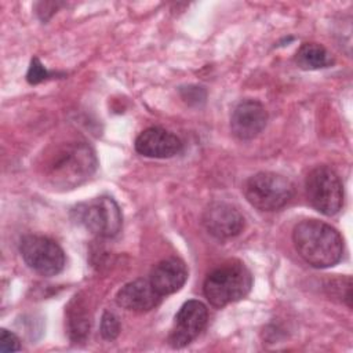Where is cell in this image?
Returning a JSON list of instances; mask_svg holds the SVG:
<instances>
[{"label": "cell", "mask_w": 353, "mask_h": 353, "mask_svg": "<svg viewBox=\"0 0 353 353\" xmlns=\"http://www.w3.org/2000/svg\"><path fill=\"white\" fill-rule=\"evenodd\" d=\"M305 192L309 204L325 216L338 214L343 205L342 181L327 165H317L307 174Z\"/></svg>", "instance_id": "5"}, {"label": "cell", "mask_w": 353, "mask_h": 353, "mask_svg": "<svg viewBox=\"0 0 353 353\" xmlns=\"http://www.w3.org/2000/svg\"><path fill=\"white\" fill-rule=\"evenodd\" d=\"M299 256L313 268H331L343 255V239L331 225L319 219H303L292 230Z\"/></svg>", "instance_id": "2"}, {"label": "cell", "mask_w": 353, "mask_h": 353, "mask_svg": "<svg viewBox=\"0 0 353 353\" xmlns=\"http://www.w3.org/2000/svg\"><path fill=\"white\" fill-rule=\"evenodd\" d=\"M21 349L22 346H21L19 338L14 332L3 328L0 332V350L6 353V352H18Z\"/></svg>", "instance_id": "17"}, {"label": "cell", "mask_w": 353, "mask_h": 353, "mask_svg": "<svg viewBox=\"0 0 353 353\" xmlns=\"http://www.w3.org/2000/svg\"><path fill=\"white\" fill-rule=\"evenodd\" d=\"M294 183L284 175L261 171L254 174L244 183L247 201L259 211H277L294 196Z\"/></svg>", "instance_id": "4"}, {"label": "cell", "mask_w": 353, "mask_h": 353, "mask_svg": "<svg viewBox=\"0 0 353 353\" xmlns=\"http://www.w3.org/2000/svg\"><path fill=\"white\" fill-rule=\"evenodd\" d=\"M48 72L46 70V68L41 65V62L37 58H33L26 74V79L30 84H37L40 81H43L44 79H47Z\"/></svg>", "instance_id": "18"}, {"label": "cell", "mask_w": 353, "mask_h": 353, "mask_svg": "<svg viewBox=\"0 0 353 353\" xmlns=\"http://www.w3.org/2000/svg\"><path fill=\"white\" fill-rule=\"evenodd\" d=\"M135 150L152 159H170L182 149V141L161 127H149L135 139Z\"/></svg>", "instance_id": "11"}, {"label": "cell", "mask_w": 353, "mask_h": 353, "mask_svg": "<svg viewBox=\"0 0 353 353\" xmlns=\"http://www.w3.org/2000/svg\"><path fill=\"white\" fill-rule=\"evenodd\" d=\"M66 327L69 338L73 342H84L90 334V313L80 295H76L66 307Z\"/></svg>", "instance_id": "14"}, {"label": "cell", "mask_w": 353, "mask_h": 353, "mask_svg": "<svg viewBox=\"0 0 353 353\" xmlns=\"http://www.w3.org/2000/svg\"><path fill=\"white\" fill-rule=\"evenodd\" d=\"M268 123L265 106L255 99L240 101L230 116L232 134L240 141H250L258 137Z\"/></svg>", "instance_id": "10"}, {"label": "cell", "mask_w": 353, "mask_h": 353, "mask_svg": "<svg viewBox=\"0 0 353 353\" xmlns=\"http://www.w3.org/2000/svg\"><path fill=\"white\" fill-rule=\"evenodd\" d=\"M188 280V269L183 261L171 256L157 262L149 274L153 288L161 295H171L179 291Z\"/></svg>", "instance_id": "13"}, {"label": "cell", "mask_w": 353, "mask_h": 353, "mask_svg": "<svg viewBox=\"0 0 353 353\" xmlns=\"http://www.w3.org/2000/svg\"><path fill=\"white\" fill-rule=\"evenodd\" d=\"M205 230L216 239H230L240 234L244 229V216L226 201L210 203L201 216Z\"/></svg>", "instance_id": "9"}, {"label": "cell", "mask_w": 353, "mask_h": 353, "mask_svg": "<svg viewBox=\"0 0 353 353\" xmlns=\"http://www.w3.org/2000/svg\"><path fill=\"white\" fill-rule=\"evenodd\" d=\"M101 335L106 341H113L120 334V323L114 313L112 312H103L101 319Z\"/></svg>", "instance_id": "16"}, {"label": "cell", "mask_w": 353, "mask_h": 353, "mask_svg": "<svg viewBox=\"0 0 353 353\" xmlns=\"http://www.w3.org/2000/svg\"><path fill=\"white\" fill-rule=\"evenodd\" d=\"M161 301V295L153 288L149 279H137L123 285L116 294V303L130 312H149Z\"/></svg>", "instance_id": "12"}, {"label": "cell", "mask_w": 353, "mask_h": 353, "mask_svg": "<svg viewBox=\"0 0 353 353\" xmlns=\"http://www.w3.org/2000/svg\"><path fill=\"white\" fill-rule=\"evenodd\" d=\"M19 252L25 263L44 277L57 276L65 268V252L50 237L39 234L23 236L19 244Z\"/></svg>", "instance_id": "7"}, {"label": "cell", "mask_w": 353, "mask_h": 353, "mask_svg": "<svg viewBox=\"0 0 353 353\" xmlns=\"http://www.w3.org/2000/svg\"><path fill=\"white\" fill-rule=\"evenodd\" d=\"M295 63L305 70L328 68L334 63L330 51L319 43H303L295 52Z\"/></svg>", "instance_id": "15"}, {"label": "cell", "mask_w": 353, "mask_h": 353, "mask_svg": "<svg viewBox=\"0 0 353 353\" xmlns=\"http://www.w3.org/2000/svg\"><path fill=\"white\" fill-rule=\"evenodd\" d=\"M97 156L90 143L68 141L46 152L40 175L54 189L68 190L85 182L97 170Z\"/></svg>", "instance_id": "1"}, {"label": "cell", "mask_w": 353, "mask_h": 353, "mask_svg": "<svg viewBox=\"0 0 353 353\" xmlns=\"http://www.w3.org/2000/svg\"><path fill=\"white\" fill-rule=\"evenodd\" d=\"M252 287L250 269L239 259L228 261L212 269L203 284L207 301L215 307H223L243 299Z\"/></svg>", "instance_id": "3"}, {"label": "cell", "mask_w": 353, "mask_h": 353, "mask_svg": "<svg viewBox=\"0 0 353 353\" xmlns=\"http://www.w3.org/2000/svg\"><path fill=\"white\" fill-rule=\"evenodd\" d=\"M208 320L207 306L197 299L185 302L174 317L168 343L174 349L188 346L204 330Z\"/></svg>", "instance_id": "8"}, {"label": "cell", "mask_w": 353, "mask_h": 353, "mask_svg": "<svg viewBox=\"0 0 353 353\" xmlns=\"http://www.w3.org/2000/svg\"><path fill=\"white\" fill-rule=\"evenodd\" d=\"M73 219L84 226L90 233L110 239L114 237L123 223L119 204L109 196H101L84 201L73 208Z\"/></svg>", "instance_id": "6"}]
</instances>
